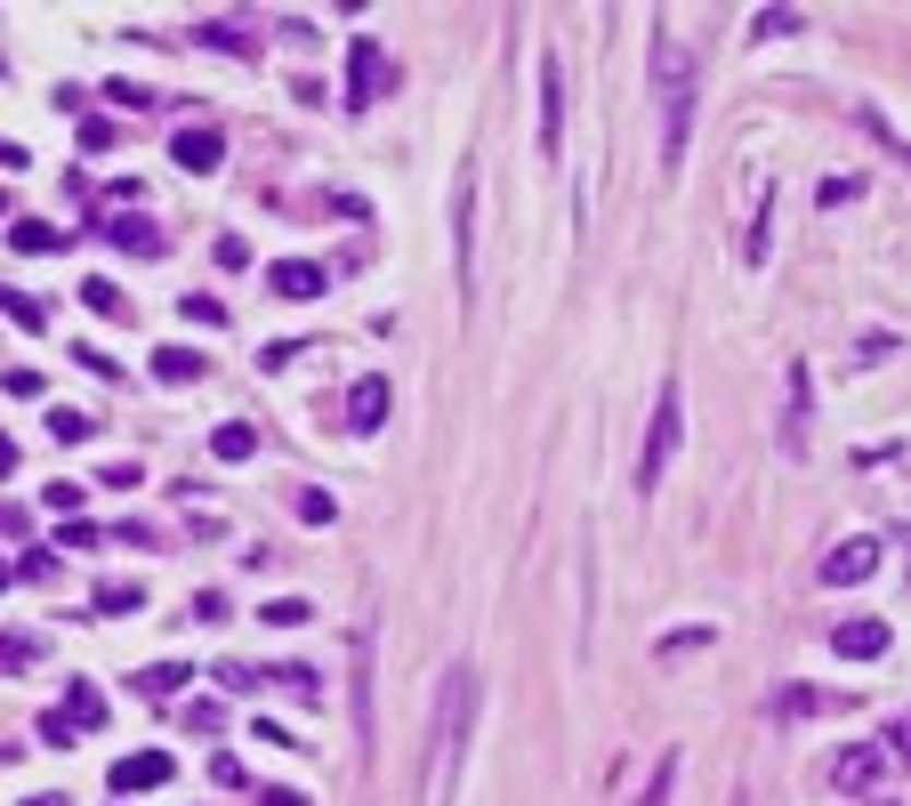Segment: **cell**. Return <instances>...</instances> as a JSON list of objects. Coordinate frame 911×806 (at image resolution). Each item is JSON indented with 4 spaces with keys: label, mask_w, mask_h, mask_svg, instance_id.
<instances>
[{
    "label": "cell",
    "mask_w": 911,
    "mask_h": 806,
    "mask_svg": "<svg viewBox=\"0 0 911 806\" xmlns=\"http://www.w3.org/2000/svg\"><path fill=\"white\" fill-rule=\"evenodd\" d=\"M646 73H654V106H661V170H678V161H686V137H694L702 73H694V57H686V40H678V33H654Z\"/></svg>",
    "instance_id": "obj_1"
},
{
    "label": "cell",
    "mask_w": 911,
    "mask_h": 806,
    "mask_svg": "<svg viewBox=\"0 0 911 806\" xmlns=\"http://www.w3.org/2000/svg\"><path fill=\"white\" fill-rule=\"evenodd\" d=\"M468 726H476V670H444L436 686V726H428V806L452 798V782L468 767Z\"/></svg>",
    "instance_id": "obj_2"
},
{
    "label": "cell",
    "mask_w": 911,
    "mask_h": 806,
    "mask_svg": "<svg viewBox=\"0 0 911 806\" xmlns=\"http://www.w3.org/2000/svg\"><path fill=\"white\" fill-rule=\"evenodd\" d=\"M678 436H686V387L678 380H661V404H654V428H646V452H637V492H661V477H670V460H678Z\"/></svg>",
    "instance_id": "obj_3"
},
{
    "label": "cell",
    "mask_w": 911,
    "mask_h": 806,
    "mask_svg": "<svg viewBox=\"0 0 911 806\" xmlns=\"http://www.w3.org/2000/svg\"><path fill=\"white\" fill-rule=\"evenodd\" d=\"M387 89H396V57L380 49V33H356V40H347V89H339V106L347 113H371Z\"/></svg>",
    "instance_id": "obj_4"
},
{
    "label": "cell",
    "mask_w": 911,
    "mask_h": 806,
    "mask_svg": "<svg viewBox=\"0 0 911 806\" xmlns=\"http://www.w3.org/2000/svg\"><path fill=\"white\" fill-rule=\"evenodd\" d=\"M371 653H380V629L356 622V637H347V661H356L347 701H356V742H363V758H371V742H380V670H371Z\"/></svg>",
    "instance_id": "obj_5"
},
{
    "label": "cell",
    "mask_w": 911,
    "mask_h": 806,
    "mask_svg": "<svg viewBox=\"0 0 911 806\" xmlns=\"http://www.w3.org/2000/svg\"><path fill=\"white\" fill-rule=\"evenodd\" d=\"M565 154V65L556 49H541V161Z\"/></svg>",
    "instance_id": "obj_6"
},
{
    "label": "cell",
    "mask_w": 911,
    "mask_h": 806,
    "mask_svg": "<svg viewBox=\"0 0 911 806\" xmlns=\"http://www.w3.org/2000/svg\"><path fill=\"white\" fill-rule=\"evenodd\" d=\"M106 782H113V798L161 791V782H170V750H130V758H113V767H106Z\"/></svg>",
    "instance_id": "obj_7"
},
{
    "label": "cell",
    "mask_w": 911,
    "mask_h": 806,
    "mask_svg": "<svg viewBox=\"0 0 911 806\" xmlns=\"http://www.w3.org/2000/svg\"><path fill=\"white\" fill-rule=\"evenodd\" d=\"M266 291L291 299V306H307V299H323V291H331V275H323L315 258H275V266H266Z\"/></svg>",
    "instance_id": "obj_8"
},
{
    "label": "cell",
    "mask_w": 911,
    "mask_h": 806,
    "mask_svg": "<svg viewBox=\"0 0 911 806\" xmlns=\"http://www.w3.org/2000/svg\"><path fill=\"white\" fill-rule=\"evenodd\" d=\"M476 170H460V185H452V258H460V291H468V275H476Z\"/></svg>",
    "instance_id": "obj_9"
},
{
    "label": "cell",
    "mask_w": 911,
    "mask_h": 806,
    "mask_svg": "<svg viewBox=\"0 0 911 806\" xmlns=\"http://www.w3.org/2000/svg\"><path fill=\"white\" fill-rule=\"evenodd\" d=\"M872 573H879V541H839L823 556V581L831 589H855V581H872Z\"/></svg>",
    "instance_id": "obj_10"
},
{
    "label": "cell",
    "mask_w": 911,
    "mask_h": 806,
    "mask_svg": "<svg viewBox=\"0 0 911 806\" xmlns=\"http://www.w3.org/2000/svg\"><path fill=\"white\" fill-rule=\"evenodd\" d=\"M170 161H178V170H194V178H211L218 161H226V137L211 130V121H202V130H178L170 137Z\"/></svg>",
    "instance_id": "obj_11"
},
{
    "label": "cell",
    "mask_w": 911,
    "mask_h": 806,
    "mask_svg": "<svg viewBox=\"0 0 911 806\" xmlns=\"http://www.w3.org/2000/svg\"><path fill=\"white\" fill-rule=\"evenodd\" d=\"M879 774H887V750H863V742H855V750H839L831 758V782H839V791H879Z\"/></svg>",
    "instance_id": "obj_12"
},
{
    "label": "cell",
    "mask_w": 911,
    "mask_h": 806,
    "mask_svg": "<svg viewBox=\"0 0 911 806\" xmlns=\"http://www.w3.org/2000/svg\"><path fill=\"white\" fill-rule=\"evenodd\" d=\"M380 420H387V380H380V371H363V380L347 387V428H356V436H371Z\"/></svg>",
    "instance_id": "obj_13"
},
{
    "label": "cell",
    "mask_w": 911,
    "mask_h": 806,
    "mask_svg": "<svg viewBox=\"0 0 911 806\" xmlns=\"http://www.w3.org/2000/svg\"><path fill=\"white\" fill-rule=\"evenodd\" d=\"M831 646H839L847 661H879L887 646H896V637H887V622H839V629H831Z\"/></svg>",
    "instance_id": "obj_14"
},
{
    "label": "cell",
    "mask_w": 911,
    "mask_h": 806,
    "mask_svg": "<svg viewBox=\"0 0 911 806\" xmlns=\"http://www.w3.org/2000/svg\"><path fill=\"white\" fill-rule=\"evenodd\" d=\"M97 234H106V242H113V251H137V258H161V234H154V226H146V218H130V210H121V218H106V226H97Z\"/></svg>",
    "instance_id": "obj_15"
},
{
    "label": "cell",
    "mask_w": 911,
    "mask_h": 806,
    "mask_svg": "<svg viewBox=\"0 0 911 806\" xmlns=\"http://www.w3.org/2000/svg\"><path fill=\"white\" fill-rule=\"evenodd\" d=\"M185 677H194V670H185V661H146V670H137L130 686L146 694V701H178V694H185Z\"/></svg>",
    "instance_id": "obj_16"
},
{
    "label": "cell",
    "mask_w": 911,
    "mask_h": 806,
    "mask_svg": "<svg viewBox=\"0 0 911 806\" xmlns=\"http://www.w3.org/2000/svg\"><path fill=\"white\" fill-rule=\"evenodd\" d=\"M202 363L211 356H194V347H154V380H170V387H194Z\"/></svg>",
    "instance_id": "obj_17"
},
{
    "label": "cell",
    "mask_w": 911,
    "mask_h": 806,
    "mask_svg": "<svg viewBox=\"0 0 911 806\" xmlns=\"http://www.w3.org/2000/svg\"><path fill=\"white\" fill-rule=\"evenodd\" d=\"M89 613H106V622H121V613H146V589H137V581H97Z\"/></svg>",
    "instance_id": "obj_18"
},
{
    "label": "cell",
    "mask_w": 911,
    "mask_h": 806,
    "mask_svg": "<svg viewBox=\"0 0 911 806\" xmlns=\"http://www.w3.org/2000/svg\"><path fill=\"white\" fill-rule=\"evenodd\" d=\"M57 710H65L81 734H89V726H106V694H97V686H81V677L65 686V701H57Z\"/></svg>",
    "instance_id": "obj_19"
},
{
    "label": "cell",
    "mask_w": 911,
    "mask_h": 806,
    "mask_svg": "<svg viewBox=\"0 0 911 806\" xmlns=\"http://www.w3.org/2000/svg\"><path fill=\"white\" fill-rule=\"evenodd\" d=\"M782 452H806V363H791V420H782Z\"/></svg>",
    "instance_id": "obj_20"
},
{
    "label": "cell",
    "mask_w": 911,
    "mask_h": 806,
    "mask_svg": "<svg viewBox=\"0 0 911 806\" xmlns=\"http://www.w3.org/2000/svg\"><path fill=\"white\" fill-rule=\"evenodd\" d=\"M266 677H275V686L291 694V701H307V710L323 701V670H307V661H283V670H266Z\"/></svg>",
    "instance_id": "obj_21"
},
{
    "label": "cell",
    "mask_w": 911,
    "mask_h": 806,
    "mask_svg": "<svg viewBox=\"0 0 911 806\" xmlns=\"http://www.w3.org/2000/svg\"><path fill=\"white\" fill-rule=\"evenodd\" d=\"M847 694H815V686H782L775 694V718H815V710H839Z\"/></svg>",
    "instance_id": "obj_22"
},
{
    "label": "cell",
    "mask_w": 911,
    "mask_h": 806,
    "mask_svg": "<svg viewBox=\"0 0 911 806\" xmlns=\"http://www.w3.org/2000/svg\"><path fill=\"white\" fill-rule=\"evenodd\" d=\"M0 315H9L16 330H49V306H40L33 291H9V282H0Z\"/></svg>",
    "instance_id": "obj_23"
},
{
    "label": "cell",
    "mask_w": 911,
    "mask_h": 806,
    "mask_svg": "<svg viewBox=\"0 0 911 806\" xmlns=\"http://www.w3.org/2000/svg\"><path fill=\"white\" fill-rule=\"evenodd\" d=\"M9 242H16V251H33V258L65 251V234H57V226H40V218H16V226H9Z\"/></svg>",
    "instance_id": "obj_24"
},
{
    "label": "cell",
    "mask_w": 911,
    "mask_h": 806,
    "mask_svg": "<svg viewBox=\"0 0 911 806\" xmlns=\"http://www.w3.org/2000/svg\"><path fill=\"white\" fill-rule=\"evenodd\" d=\"M49 436H57V444H89L97 420H89V411H73V404H49Z\"/></svg>",
    "instance_id": "obj_25"
},
{
    "label": "cell",
    "mask_w": 911,
    "mask_h": 806,
    "mask_svg": "<svg viewBox=\"0 0 911 806\" xmlns=\"http://www.w3.org/2000/svg\"><path fill=\"white\" fill-rule=\"evenodd\" d=\"M211 452H218V460H251V452H259V428H251V420H226L218 436H211Z\"/></svg>",
    "instance_id": "obj_26"
},
{
    "label": "cell",
    "mask_w": 911,
    "mask_h": 806,
    "mask_svg": "<svg viewBox=\"0 0 911 806\" xmlns=\"http://www.w3.org/2000/svg\"><path fill=\"white\" fill-rule=\"evenodd\" d=\"M40 653H49V646H40L33 629H9V637H0V670H33Z\"/></svg>",
    "instance_id": "obj_27"
},
{
    "label": "cell",
    "mask_w": 911,
    "mask_h": 806,
    "mask_svg": "<svg viewBox=\"0 0 911 806\" xmlns=\"http://www.w3.org/2000/svg\"><path fill=\"white\" fill-rule=\"evenodd\" d=\"M259 622H266V629H307V622H315V605H307V597H275Z\"/></svg>",
    "instance_id": "obj_28"
},
{
    "label": "cell",
    "mask_w": 911,
    "mask_h": 806,
    "mask_svg": "<svg viewBox=\"0 0 911 806\" xmlns=\"http://www.w3.org/2000/svg\"><path fill=\"white\" fill-rule=\"evenodd\" d=\"M211 677H218L226 694H259V686H266V670H251V661H218Z\"/></svg>",
    "instance_id": "obj_29"
},
{
    "label": "cell",
    "mask_w": 911,
    "mask_h": 806,
    "mask_svg": "<svg viewBox=\"0 0 911 806\" xmlns=\"http://www.w3.org/2000/svg\"><path fill=\"white\" fill-rule=\"evenodd\" d=\"M766 226H775V194L758 185V226H751V242H742V258H751V266H766Z\"/></svg>",
    "instance_id": "obj_30"
},
{
    "label": "cell",
    "mask_w": 911,
    "mask_h": 806,
    "mask_svg": "<svg viewBox=\"0 0 911 806\" xmlns=\"http://www.w3.org/2000/svg\"><path fill=\"white\" fill-rule=\"evenodd\" d=\"M178 315H185V323H202V330H226V306H218V299H202V291H185V299H178Z\"/></svg>",
    "instance_id": "obj_31"
},
{
    "label": "cell",
    "mask_w": 911,
    "mask_h": 806,
    "mask_svg": "<svg viewBox=\"0 0 911 806\" xmlns=\"http://www.w3.org/2000/svg\"><path fill=\"white\" fill-rule=\"evenodd\" d=\"M194 40H202V49H226V57H242V49H251V40H242L235 25H226V16H211V25H202Z\"/></svg>",
    "instance_id": "obj_32"
},
{
    "label": "cell",
    "mask_w": 911,
    "mask_h": 806,
    "mask_svg": "<svg viewBox=\"0 0 911 806\" xmlns=\"http://www.w3.org/2000/svg\"><path fill=\"white\" fill-rule=\"evenodd\" d=\"M81 306H89V315H121V291H113L106 275H89V282H81Z\"/></svg>",
    "instance_id": "obj_33"
},
{
    "label": "cell",
    "mask_w": 911,
    "mask_h": 806,
    "mask_svg": "<svg viewBox=\"0 0 911 806\" xmlns=\"http://www.w3.org/2000/svg\"><path fill=\"white\" fill-rule=\"evenodd\" d=\"M670 791H678V758H661V767H654V782L637 791V806H670Z\"/></svg>",
    "instance_id": "obj_34"
},
{
    "label": "cell",
    "mask_w": 911,
    "mask_h": 806,
    "mask_svg": "<svg viewBox=\"0 0 911 806\" xmlns=\"http://www.w3.org/2000/svg\"><path fill=\"white\" fill-rule=\"evenodd\" d=\"M806 16L799 9H758V25H751V40H775V33H799Z\"/></svg>",
    "instance_id": "obj_35"
},
{
    "label": "cell",
    "mask_w": 911,
    "mask_h": 806,
    "mask_svg": "<svg viewBox=\"0 0 911 806\" xmlns=\"http://www.w3.org/2000/svg\"><path fill=\"white\" fill-rule=\"evenodd\" d=\"M106 106H121V113H146V106H154V89H137V81H106Z\"/></svg>",
    "instance_id": "obj_36"
},
{
    "label": "cell",
    "mask_w": 911,
    "mask_h": 806,
    "mask_svg": "<svg viewBox=\"0 0 911 806\" xmlns=\"http://www.w3.org/2000/svg\"><path fill=\"white\" fill-rule=\"evenodd\" d=\"M299 356H307L299 339H266V347H259V371H283V363H299Z\"/></svg>",
    "instance_id": "obj_37"
},
{
    "label": "cell",
    "mask_w": 911,
    "mask_h": 806,
    "mask_svg": "<svg viewBox=\"0 0 911 806\" xmlns=\"http://www.w3.org/2000/svg\"><path fill=\"white\" fill-rule=\"evenodd\" d=\"M185 726H194V734H218L226 710H218V701H185Z\"/></svg>",
    "instance_id": "obj_38"
},
{
    "label": "cell",
    "mask_w": 911,
    "mask_h": 806,
    "mask_svg": "<svg viewBox=\"0 0 911 806\" xmlns=\"http://www.w3.org/2000/svg\"><path fill=\"white\" fill-rule=\"evenodd\" d=\"M855 194H863V178H823L815 202H823V210H839V202H855Z\"/></svg>",
    "instance_id": "obj_39"
},
{
    "label": "cell",
    "mask_w": 911,
    "mask_h": 806,
    "mask_svg": "<svg viewBox=\"0 0 911 806\" xmlns=\"http://www.w3.org/2000/svg\"><path fill=\"white\" fill-rule=\"evenodd\" d=\"M73 363H81V371H97V380H121V363L106 356V347H73Z\"/></svg>",
    "instance_id": "obj_40"
},
{
    "label": "cell",
    "mask_w": 911,
    "mask_h": 806,
    "mask_svg": "<svg viewBox=\"0 0 911 806\" xmlns=\"http://www.w3.org/2000/svg\"><path fill=\"white\" fill-rule=\"evenodd\" d=\"M73 734H81V726H73L65 710H49V718H40V742H57V750H73Z\"/></svg>",
    "instance_id": "obj_41"
},
{
    "label": "cell",
    "mask_w": 911,
    "mask_h": 806,
    "mask_svg": "<svg viewBox=\"0 0 911 806\" xmlns=\"http://www.w3.org/2000/svg\"><path fill=\"white\" fill-rule=\"evenodd\" d=\"M299 516H307V525H331V516H339V501H331V492H299Z\"/></svg>",
    "instance_id": "obj_42"
},
{
    "label": "cell",
    "mask_w": 911,
    "mask_h": 806,
    "mask_svg": "<svg viewBox=\"0 0 911 806\" xmlns=\"http://www.w3.org/2000/svg\"><path fill=\"white\" fill-rule=\"evenodd\" d=\"M97 484H113V492H137V484H146V477H137L130 460H106V468H97Z\"/></svg>",
    "instance_id": "obj_43"
},
{
    "label": "cell",
    "mask_w": 911,
    "mask_h": 806,
    "mask_svg": "<svg viewBox=\"0 0 911 806\" xmlns=\"http://www.w3.org/2000/svg\"><path fill=\"white\" fill-rule=\"evenodd\" d=\"M694 646H710V629H678V637H661V661H678V653H694Z\"/></svg>",
    "instance_id": "obj_44"
},
{
    "label": "cell",
    "mask_w": 911,
    "mask_h": 806,
    "mask_svg": "<svg viewBox=\"0 0 911 806\" xmlns=\"http://www.w3.org/2000/svg\"><path fill=\"white\" fill-rule=\"evenodd\" d=\"M81 146H97V154H106V146H113V121H97V113H81Z\"/></svg>",
    "instance_id": "obj_45"
},
{
    "label": "cell",
    "mask_w": 911,
    "mask_h": 806,
    "mask_svg": "<svg viewBox=\"0 0 911 806\" xmlns=\"http://www.w3.org/2000/svg\"><path fill=\"white\" fill-rule=\"evenodd\" d=\"M218 266H251V242H242V234H218Z\"/></svg>",
    "instance_id": "obj_46"
},
{
    "label": "cell",
    "mask_w": 911,
    "mask_h": 806,
    "mask_svg": "<svg viewBox=\"0 0 911 806\" xmlns=\"http://www.w3.org/2000/svg\"><path fill=\"white\" fill-rule=\"evenodd\" d=\"M57 549H97V525H81V516H73V525L57 532Z\"/></svg>",
    "instance_id": "obj_47"
},
{
    "label": "cell",
    "mask_w": 911,
    "mask_h": 806,
    "mask_svg": "<svg viewBox=\"0 0 911 806\" xmlns=\"http://www.w3.org/2000/svg\"><path fill=\"white\" fill-rule=\"evenodd\" d=\"M40 501H49L57 516H73V508H81V484H49V492H40Z\"/></svg>",
    "instance_id": "obj_48"
},
{
    "label": "cell",
    "mask_w": 911,
    "mask_h": 806,
    "mask_svg": "<svg viewBox=\"0 0 911 806\" xmlns=\"http://www.w3.org/2000/svg\"><path fill=\"white\" fill-rule=\"evenodd\" d=\"M9 477H16V436L0 428V484H9Z\"/></svg>",
    "instance_id": "obj_49"
},
{
    "label": "cell",
    "mask_w": 911,
    "mask_h": 806,
    "mask_svg": "<svg viewBox=\"0 0 911 806\" xmlns=\"http://www.w3.org/2000/svg\"><path fill=\"white\" fill-rule=\"evenodd\" d=\"M25 806H73V798H65V791H33Z\"/></svg>",
    "instance_id": "obj_50"
},
{
    "label": "cell",
    "mask_w": 911,
    "mask_h": 806,
    "mask_svg": "<svg viewBox=\"0 0 911 806\" xmlns=\"http://www.w3.org/2000/svg\"><path fill=\"white\" fill-rule=\"evenodd\" d=\"M259 806H307V798H299V791H266Z\"/></svg>",
    "instance_id": "obj_51"
},
{
    "label": "cell",
    "mask_w": 911,
    "mask_h": 806,
    "mask_svg": "<svg viewBox=\"0 0 911 806\" xmlns=\"http://www.w3.org/2000/svg\"><path fill=\"white\" fill-rule=\"evenodd\" d=\"M9 581H16V565H9V556H0V589H9Z\"/></svg>",
    "instance_id": "obj_52"
},
{
    "label": "cell",
    "mask_w": 911,
    "mask_h": 806,
    "mask_svg": "<svg viewBox=\"0 0 911 806\" xmlns=\"http://www.w3.org/2000/svg\"><path fill=\"white\" fill-rule=\"evenodd\" d=\"M0 218H9V194H0Z\"/></svg>",
    "instance_id": "obj_53"
},
{
    "label": "cell",
    "mask_w": 911,
    "mask_h": 806,
    "mask_svg": "<svg viewBox=\"0 0 911 806\" xmlns=\"http://www.w3.org/2000/svg\"><path fill=\"white\" fill-rule=\"evenodd\" d=\"M734 806H751V798H734Z\"/></svg>",
    "instance_id": "obj_54"
}]
</instances>
